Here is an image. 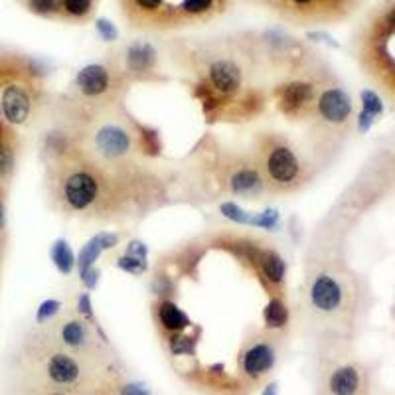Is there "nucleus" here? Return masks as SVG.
<instances>
[{
  "label": "nucleus",
  "instance_id": "f257e3e1",
  "mask_svg": "<svg viewBox=\"0 0 395 395\" xmlns=\"http://www.w3.org/2000/svg\"><path fill=\"white\" fill-rule=\"evenodd\" d=\"M117 168L99 166L79 148L56 158L49 176V196L56 207L74 216H99L107 212L115 200H123L115 190Z\"/></svg>",
  "mask_w": 395,
  "mask_h": 395
},
{
  "label": "nucleus",
  "instance_id": "f03ea898",
  "mask_svg": "<svg viewBox=\"0 0 395 395\" xmlns=\"http://www.w3.org/2000/svg\"><path fill=\"white\" fill-rule=\"evenodd\" d=\"M253 157L265 178L269 194H291L311 182V162L283 135L261 133Z\"/></svg>",
  "mask_w": 395,
  "mask_h": 395
},
{
  "label": "nucleus",
  "instance_id": "7ed1b4c3",
  "mask_svg": "<svg viewBox=\"0 0 395 395\" xmlns=\"http://www.w3.org/2000/svg\"><path fill=\"white\" fill-rule=\"evenodd\" d=\"M79 150L99 166H131V160L141 155L139 128L113 115L87 121Z\"/></svg>",
  "mask_w": 395,
  "mask_h": 395
},
{
  "label": "nucleus",
  "instance_id": "20e7f679",
  "mask_svg": "<svg viewBox=\"0 0 395 395\" xmlns=\"http://www.w3.org/2000/svg\"><path fill=\"white\" fill-rule=\"evenodd\" d=\"M121 65L109 63H87L79 69L71 83L74 103L79 111L105 109L113 105L121 95V83L125 81Z\"/></svg>",
  "mask_w": 395,
  "mask_h": 395
},
{
  "label": "nucleus",
  "instance_id": "39448f33",
  "mask_svg": "<svg viewBox=\"0 0 395 395\" xmlns=\"http://www.w3.org/2000/svg\"><path fill=\"white\" fill-rule=\"evenodd\" d=\"M316 119L318 131L324 135L326 142L334 137L348 135V131L354 125V99L344 85H324L318 89L313 115Z\"/></svg>",
  "mask_w": 395,
  "mask_h": 395
},
{
  "label": "nucleus",
  "instance_id": "423d86ee",
  "mask_svg": "<svg viewBox=\"0 0 395 395\" xmlns=\"http://www.w3.org/2000/svg\"><path fill=\"white\" fill-rule=\"evenodd\" d=\"M221 184L227 194L241 200H259L269 194L265 178L253 155H232L223 160Z\"/></svg>",
  "mask_w": 395,
  "mask_h": 395
},
{
  "label": "nucleus",
  "instance_id": "0eeeda50",
  "mask_svg": "<svg viewBox=\"0 0 395 395\" xmlns=\"http://www.w3.org/2000/svg\"><path fill=\"white\" fill-rule=\"evenodd\" d=\"M308 304L322 316H338L348 308L350 286L348 281L332 271H318L308 281Z\"/></svg>",
  "mask_w": 395,
  "mask_h": 395
},
{
  "label": "nucleus",
  "instance_id": "6e6552de",
  "mask_svg": "<svg viewBox=\"0 0 395 395\" xmlns=\"http://www.w3.org/2000/svg\"><path fill=\"white\" fill-rule=\"evenodd\" d=\"M200 85L214 95L216 101L220 103V107H223L227 99H237L243 93L245 71L234 58L218 56L207 62L204 69V79L200 81Z\"/></svg>",
  "mask_w": 395,
  "mask_h": 395
},
{
  "label": "nucleus",
  "instance_id": "1a4fd4ad",
  "mask_svg": "<svg viewBox=\"0 0 395 395\" xmlns=\"http://www.w3.org/2000/svg\"><path fill=\"white\" fill-rule=\"evenodd\" d=\"M318 89V83L311 79H289L275 87L277 107L289 119H306L313 115Z\"/></svg>",
  "mask_w": 395,
  "mask_h": 395
},
{
  "label": "nucleus",
  "instance_id": "9d476101",
  "mask_svg": "<svg viewBox=\"0 0 395 395\" xmlns=\"http://www.w3.org/2000/svg\"><path fill=\"white\" fill-rule=\"evenodd\" d=\"M36 107L34 81H12L0 97V117L10 126L26 125Z\"/></svg>",
  "mask_w": 395,
  "mask_h": 395
},
{
  "label": "nucleus",
  "instance_id": "9b49d317",
  "mask_svg": "<svg viewBox=\"0 0 395 395\" xmlns=\"http://www.w3.org/2000/svg\"><path fill=\"white\" fill-rule=\"evenodd\" d=\"M158 56L157 49L150 46L148 42H133L128 44L123 56V74L125 78L131 79H153L157 74Z\"/></svg>",
  "mask_w": 395,
  "mask_h": 395
},
{
  "label": "nucleus",
  "instance_id": "f8f14e48",
  "mask_svg": "<svg viewBox=\"0 0 395 395\" xmlns=\"http://www.w3.org/2000/svg\"><path fill=\"white\" fill-rule=\"evenodd\" d=\"M275 360H277L275 346L269 340L253 338L247 342L245 352L241 354V372L249 379L263 378L273 370Z\"/></svg>",
  "mask_w": 395,
  "mask_h": 395
},
{
  "label": "nucleus",
  "instance_id": "ddd939ff",
  "mask_svg": "<svg viewBox=\"0 0 395 395\" xmlns=\"http://www.w3.org/2000/svg\"><path fill=\"white\" fill-rule=\"evenodd\" d=\"M18 153L20 141L14 126L4 123L0 117V194H6L8 184L12 182V176L18 166Z\"/></svg>",
  "mask_w": 395,
  "mask_h": 395
},
{
  "label": "nucleus",
  "instance_id": "4468645a",
  "mask_svg": "<svg viewBox=\"0 0 395 395\" xmlns=\"http://www.w3.org/2000/svg\"><path fill=\"white\" fill-rule=\"evenodd\" d=\"M56 332L60 336V342L67 350L81 352V350L95 346L91 324L87 320H83L81 316H67L62 322H56Z\"/></svg>",
  "mask_w": 395,
  "mask_h": 395
},
{
  "label": "nucleus",
  "instance_id": "2eb2a0df",
  "mask_svg": "<svg viewBox=\"0 0 395 395\" xmlns=\"http://www.w3.org/2000/svg\"><path fill=\"white\" fill-rule=\"evenodd\" d=\"M46 376L56 387H71L81 378V365L76 356L58 350L47 358Z\"/></svg>",
  "mask_w": 395,
  "mask_h": 395
},
{
  "label": "nucleus",
  "instance_id": "dca6fc26",
  "mask_svg": "<svg viewBox=\"0 0 395 395\" xmlns=\"http://www.w3.org/2000/svg\"><path fill=\"white\" fill-rule=\"evenodd\" d=\"M153 308H155L157 326L168 336L184 332L192 324L188 313L174 299H158Z\"/></svg>",
  "mask_w": 395,
  "mask_h": 395
},
{
  "label": "nucleus",
  "instance_id": "f3484780",
  "mask_svg": "<svg viewBox=\"0 0 395 395\" xmlns=\"http://www.w3.org/2000/svg\"><path fill=\"white\" fill-rule=\"evenodd\" d=\"M38 76L40 71L30 60L0 47V87H6L12 81H34Z\"/></svg>",
  "mask_w": 395,
  "mask_h": 395
},
{
  "label": "nucleus",
  "instance_id": "a211bd4d",
  "mask_svg": "<svg viewBox=\"0 0 395 395\" xmlns=\"http://www.w3.org/2000/svg\"><path fill=\"white\" fill-rule=\"evenodd\" d=\"M362 387V370L354 363H342L334 368L326 381V390L330 395H358Z\"/></svg>",
  "mask_w": 395,
  "mask_h": 395
},
{
  "label": "nucleus",
  "instance_id": "6ab92c4d",
  "mask_svg": "<svg viewBox=\"0 0 395 395\" xmlns=\"http://www.w3.org/2000/svg\"><path fill=\"white\" fill-rule=\"evenodd\" d=\"M291 322V311L284 297L271 295L267 297V302L263 304V324L267 330L279 332L284 330Z\"/></svg>",
  "mask_w": 395,
  "mask_h": 395
},
{
  "label": "nucleus",
  "instance_id": "aec40b11",
  "mask_svg": "<svg viewBox=\"0 0 395 395\" xmlns=\"http://www.w3.org/2000/svg\"><path fill=\"white\" fill-rule=\"evenodd\" d=\"M49 255H52V261H54L56 269H58L62 275H71V273L78 269V257L74 255L71 245H69L65 239L54 241V245H52V249H49Z\"/></svg>",
  "mask_w": 395,
  "mask_h": 395
},
{
  "label": "nucleus",
  "instance_id": "412c9836",
  "mask_svg": "<svg viewBox=\"0 0 395 395\" xmlns=\"http://www.w3.org/2000/svg\"><path fill=\"white\" fill-rule=\"evenodd\" d=\"M105 251L103 249V245L99 243V239L97 236H93L83 247H81V251H79L78 257V271L79 273H83V271H87L89 267H95V263H97V259L101 257V253Z\"/></svg>",
  "mask_w": 395,
  "mask_h": 395
},
{
  "label": "nucleus",
  "instance_id": "4be33fe9",
  "mask_svg": "<svg viewBox=\"0 0 395 395\" xmlns=\"http://www.w3.org/2000/svg\"><path fill=\"white\" fill-rule=\"evenodd\" d=\"M20 2L38 16H56L63 12V0H20Z\"/></svg>",
  "mask_w": 395,
  "mask_h": 395
},
{
  "label": "nucleus",
  "instance_id": "5701e85b",
  "mask_svg": "<svg viewBox=\"0 0 395 395\" xmlns=\"http://www.w3.org/2000/svg\"><path fill=\"white\" fill-rule=\"evenodd\" d=\"M220 212L227 218V220L236 221L239 225H255V214L251 212H245L243 207H239L234 202H225L220 205Z\"/></svg>",
  "mask_w": 395,
  "mask_h": 395
},
{
  "label": "nucleus",
  "instance_id": "b1692460",
  "mask_svg": "<svg viewBox=\"0 0 395 395\" xmlns=\"http://www.w3.org/2000/svg\"><path fill=\"white\" fill-rule=\"evenodd\" d=\"M360 103H362L363 113H368L376 121L383 115V101L374 89H362L360 91Z\"/></svg>",
  "mask_w": 395,
  "mask_h": 395
},
{
  "label": "nucleus",
  "instance_id": "393cba45",
  "mask_svg": "<svg viewBox=\"0 0 395 395\" xmlns=\"http://www.w3.org/2000/svg\"><path fill=\"white\" fill-rule=\"evenodd\" d=\"M95 0H63V14L81 20L91 14Z\"/></svg>",
  "mask_w": 395,
  "mask_h": 395
},
{
  "label": "nucleus",
  "instance_id": "a878e982",
  "mask_svg": "<svg viewBox=\"0 0 395 395\" xmlns=\"http://www.w3.org/2000/svg\"><path fill=\"white\" fill-rule=\"evenodd\" d=\"M117 267L121 269V271H125L128 275H137V277H141L142 273L148 269V261L146 259H141V257H133V255H121L119 259H117V263H115Z\"/></svg>",
  "mask_w": 395,
  "mask_h": 395
},
{
  "label": "nucleus",
  "instance_id": "bb28decb",
  "mask_svg": "<svg viewBox=\"0 0 395 395\" xmlns=\"http://www.w3.org/2000/svg\"><path fill=\"white\" fill-rule=\"evenodd\" d=\"M60 308H62V302L60 300H44L38 308V315H36V320L38 324H46L49 320H54L56 316L60 315Z\"/></svg>",
  "mask_w": 395,
  "mask_h": 395
},
{
  "label": "nucleus",
  "instance_id": "cd10ccee",
  "mask_svg": "<svg viewBox=\"0 0 395 395\" xmlns=\"http://www.w3.org/2000/svg\"><path fill=\"white\" fill-rule=\"evenodd\" d=\"M76 308H78V315L81 316L83 320H87L89 324H95L93 302H91V297H89V291H85V293L79 295Z\"/></svg>",
  "mask_w": 395,
  "mask_h": 395
},
{
  "label": "nucleus",
  "instance_id": "c85d7f7f",
  "mask_svg": "<svg viewBox=\"0 0 395 395\" xmlns=\"http://www.w3.org/2000/svg\"><path fill=\"white\" fill-rule=\"evenodd\" d=\"M95 28H97V34L101 36V40H105V42H115V40L119 38V30H117V26H115L111 20H107V18L97 20Z\"/></svg>",
  "mask_w": 395,
  "mask_h": 395
},
{
  "label": "nucleus",
  "instance_id": "c756f323",
  "mask_svg": "<svg viewBox=\"0 0 395 395\" xmlns=\"http://www.w3.org/2000/svg\"><path fill=\"white\" fill-rule=\"evenodd\" d=\"M99 277H101V273H99L97 267H89L87 271L79 273V279H81V283L85 284L87 291H93L95 284L99 283Z\"/></svg>",
  "mask_w": 395,
  "mask_h": 395
},
{
  "label": "nucleus",
  "instance_id": "7c9ffc66",
  "mask_svg": "<svg viewBox=\"0 0 395 395\" xmlns=\"http://www.w3.org/2000/svg\"><path fill=\"white\" fill-rule=\"evenodd\" d=\"M125 253L133 255V257H141V259H146V257H148V247L142 243L141 239H133V241L126 245Z\"/></svg>",
  "mask_w": 395,
  "mask_h": 395
},
{
  "label": "nucleus",
  "instance_id": "2f4dec72",
  "mask_svg": "<svg viewBox=\"0 0 395 395\" xmlns=\"http://www.w3.org/2000/svg\"><path fill=\"white\" fill-rule=\"evenodd\" d=\"M284 2L293 10H304V8H311V6L318 4V0H284Z\"/></svg>",
  "mask_w": 395,
  "mask_h": 395
},
{
  "label": "nucleus",
  "instance_id": "473e14b6",
  "mask_svg": "<svg viewBox=\"0 0 395 395\" xmlns=\"http://www.w3.org/2000/svg\"><path fill=\"white\" fill-rule=\"evenodd\" d=\"M121 394H123V395H150V394H148V390H146V387H142V385H135V383H131V385H125Z\"/></svg>",
  "mask_w": 395,
  "mask_h": 395
},
{
  "label": "nucleus",
  "instance_id": "72a5a7b5",
  "mask_svg": "<svg viewBox=\"0 0 395 395\" xmlns=\"http://www.w3.org/2000/svg\"><path fill=\"white\" fill-rule=\"evenodd\" d=\"M6 229V198L4 194H0V236H4Z\"/></svg>",
  "mask_w": 395,
  "mask_h": 395
},
{
  "label": "nucleus",
  "instance_id": "f704fd0d",
  "mask_svg": "<svg viewBox=\"0 0 395 395\" xmlns=\"http://www.w3.org/2000/svg\"><path fill=\"white\" fill-rule=\"evenodd\" d=\"M2 251H4V236H0V263H2Z\"/></svg>",
  "mask_w": 395,
  "mask_h": 395
},
{
  "label": "nucleus",
  "instance_id": "c9c22d12",
  "mask_svg": "<svg viewBox=\"0 0 395 395\" xmlns=\"http://www.w3.org/2000/svg\"><path fill=\"white\" fill-rule=\"evenodd\" d=\"M263 395H275V385H269L267 390H265V394Z\"/></svg>",
  "mask_w": 395,
  "mask_h": 395
},
{
  "label": "nucleus",
  "instance_id": "e433bc0d",
  "mask_svg": "<svg viewBox=\"0 0 395 395\" xmlns=\"http://www.w3.org/2000/svg\"><path fill=\"white\" fill-rule=\"evenodd\" d=\"M46 395H63V394H58V392H52V394H46Z\"/></svg>",
  "mask_w": 395,
  "mask_h": 395
}]
</instances>
